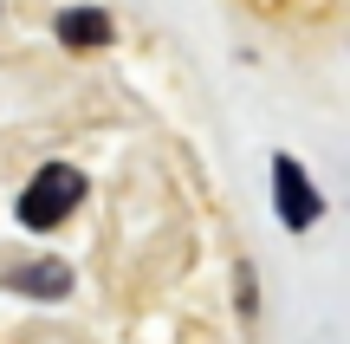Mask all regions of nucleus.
<instances>
[{"instance_id":"f03ea898","label":"nucleus","mask_w":350,"mask_h":344,"mask_svg":"<svg viewBox=\"0 0 350 344\" xmlns=\"http://www.w3.org/2000/svg\"><path fill=\"white\" fill-rule=\"evenodd\" d=\"M273 189H279V221H286L292 234L318 228V215H325V202H318L312 176H305L292 156H273Z\"/></svg>"},{"instance_id":"7ed1b4c3","label":"nucleus","mask_w":350,"mask_h":344,"mask_svg":"<svg viewBox=\"0 0 350 344\" xmlns=\"http://www.w3.org/2000/svg\"><path fill=\"white\" fill-rule=\"evenodd\" d=\"M52 26H59L65 46H111V13L104 7H65Z\"/></svg>"},{"instance_id":"f257e3e1","label":"nucleus","mask_w":350,"mask_h":344,"mask_svg":"<svg viewBox=\"0 0 350 344\" xmlns=\"http://www.w3.org/2000/svg\"><path fill=\"white\" fill-rule=\"evenodd\" d=\"M78 202H85V176H78L72 163H46L33 182H26V195H20V221L33 234H46V228H59Z\"/></svg>"},{"instance_id":"20e7f679","label":"nucleus","mask_w":350,"mask_h":344,"mask_svg":"<svg viewBox=\"0 0 350 344\" xmlns=\"http://www.w3.org/2000/svg\"><path fill=\"white\" fill-rule=\"evenodd\" d=\"M13 293H26V299H65L72 293V273L59 267V260H39V267H26V273H13Z\"/></svg>"}]
</instances>
